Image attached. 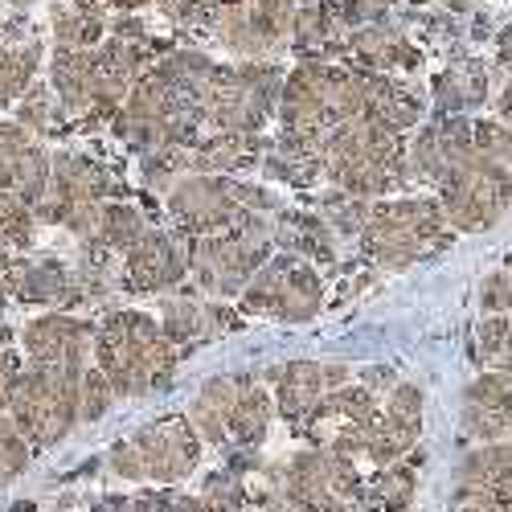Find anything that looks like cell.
I'll return each instance as SVG.
<instances>
[{"label": "cell", "instance_id": "cell-2", "mask_svg": "<svg viewBox=\"0 0 512 512\" xmlns=\"http://www.w3.org/2000/svg\"><path fill=\"white\" fill-rule=\"evenodd\" d=\"M324 177L357 201H381L410 181V144L369 119H349L328 136Z\"/></svg>", "mask_w": 512, "mask_h": 512}, {"label": "cell", "instance_id": "cell-30", "mask_svg": "<svg viewBox=\"0 0 512 512\" xmlns=\"http://www.w3.org/2000/svg\"><path fill=\"white\" fill-rule=\"evenodd\" d=\"M488 91H492V74L476 58L447 66L443 74H435V87H431L435 107L443 115H467L472 107H484L488 103Z\"/></svg>", "mask_w": 512, "mask_h": 512}, {"label": "cell", "instance_id": "cell-38", "mask_svg": "<svg viewBox=\"0 0 512 512\" xmlns=\"http://www.w3.org/2000/svg\"><path fill=\"white\" fill-rule=\"evenodd\" d=\"M78 402H82V422L103 418V414L111 410V402H115V390L107 386V377H103L95 365L78 377Z\"/></svg>", "mask_w": 512, "mask_h": 512}, {"label": "cell", "instance_id": "cell-22", "mask_svg": "<svg viewBox=\"0 0 512 512\" xmlns=\"http://www.w3.org/2000/svg\"><path fill=\"white\" fill-rule=\"evenodd\" d=\"M459 426L476 447L480 443H504V435H512V377L480 373L472 386L463 390Z\"/></svg>", "mask_w": 512, "mask_h": 512}, {"label": "cell", "instance_id": "cell-46", "mask_svg": "<svg viewBox=\"0 0 512 512\" xmlns=\"http://www.w3.org/2000/svg\"><path fill=\"white\" fill-rule=\"evenodd\" d=\"M107 9H119V13H136V9H144V5H152V0H103Z\"/></svg>", "mask_w": 512, "mask_h": 512}, {"label": "cell", "instance_id": "cell-19", "mask_svg": "<svg viewBox=\"0 0 512 512\" xmlns=\"http://www.w3.org/2000/svg\"><path fill=\"white\" fill-rule=\"evenodd\" d=\"M54 156L21 123H0V189L21 197L25 205H41L50 193Z\"/></svg>", "mask_w": 512, "mask_h": 512}, {"label": "cell", "instance_id": "cell-44", "mask_svg": "<svg viewBox=\"0 0 512 512\" xmlns=\"http://www.w3.org/2000/svg\"><path fill=\"white\" fill-rule=\"evenodd\" d=\"M496 62H500V70L512 74V25H504L496 37Z\"/></svg>", "mask_w": 512, "mask_h": 512}, {"label": "cell", "instance_id": "cell-42", "mask_svg": "<svg viewBox=\"0 0 512 512\" xmlns=\"http://www.w3.org/2000/svg\"><path fill=\"white\" fill-rule=\"evenodd\" d=\"M451 512H512V504L476 492H451Z\"/></svg>", "mask_w": 512, "mask_h": 512}, {"label": "cell", "instance_id": "cell-7", "mask_svg": "<svg viewBox=\"0 0 512 512\" xmlns=\"http://www.w3.org/2000/svg\"><path fill=\"white\" fill-rule=\"evenodd\" d=\"M275 218H250L226 234L185 238L189 242V275L213 300H234L250 287L271 259L275 246Z\"/></svg>", "mask_w": 512, "mask_h": 512}, {"label": "cell", "instance_id": "cell-24", "mask_svg": "<svg viewBox=\"0 0 512 512\" xmlns=\"http://www.w3.org/2000/svg\"><path fill=\"white\" fill-rule=\"evenodd\" d=\"M50 29L54 54H91L107 41L111 17L103 0H58L50 9Z\"/></svg>", "mask_w": 512, "mask_h": 512}, {"label": "cell", "instance_id": "cell-9", "mask_svg": "<svg viewBox=\"0 0 512 512\" xmlns=\"http://www.w3.org/2000/svg\"><path fill=\"white\" fill-rule=\"evenodd\" d=\"M107 201H115V177L107 168L82 152H58L50 168V193L33 213L50 226H66L87 242Z\"/></svg>", "mask_w": 512, "mask_h": 512}, {"label": "cell", "instance_id": "cell-27", "mask_svg": "<svg viewBox=\"0 0 512 512\" xmlns=\"http://www.w3.org/2000/svg\"><path fill=\"white\" fill-rule=\"evenodd\" d=\"M455 492H476L512 504V443H480L455 467Z\"/></svg>", "mask_w": 512, "mask_h": 512}, {"label": "cell", "instance_id": "cell-4", "mask_svg": "<svg viewBox=\"0 0 512 512\" xmlns=\"http://www.w3.org/2000/svg\"><path fill=\"white\" fill-rule=\"evenodd\" d=\"M279 201L242 177H205L189 173L168 189V218L177 222L181 238L226 234L250 218H275Z\"/></svg>", "mask_w": 512, "mask_h": 512}, {"label": "cell", "instance_id": "cell-25", "mask_svg": "<svg viewBox=\"0 0 512 512\" xmlns=\"http://www.w3.org/2000/svg\"><path fill=\"white\" fill-rule=\"evenodd\" d=\"M41 70V41L25 29L21 17L0 25V103L25 99L33 91V78Z\"/></svg>", "mask_w": 512, "mask_h": 512}, {"label": "cell", "instance_id": "cell-32", "mask_svg": "<svg viewBox=\"0 0 512 512\" xmlns=\"http://www.w3.org/2000/svg\"><path fill=\"white\" fill-rule=\"evenodd\" d=\"M414 492H418V467L414 463H390L377 467L365 480V508L369 512H406L414 508Z\"/></svg>", "mask_w": 512, "mask_h": 512}, {"label": "cell", "instance_id": "cell-20", "mask_svg": "<svg viewBox=\"0 0 512 512\" xmlns=\"http://www.w3.org/2000/svg\"><path fill=\"white\" fill-rule=\"evenodd\" d=\"M353 373L349 365H324V361H291V365H279L271 369V398H275V410L300 426L320 398H328L332 390L349 386Z\"/></svg>", "mask_w": 512, "mask_h": 512}, {"label": "cell", "instance_id": "cell-14", "mask_svg": "<svg viewBox=\"0 0 512 512\" xmlns=\"http://www.w3.org/2000/svg\"><path fill=\"white\" fill-rule=\"evenodd\" d=\"M95 320H82L70 312H41L21 328V349L29 369L50 373H87L95 365Z\"/></svg>", "mask_w": 512, "mask_h": 512}, {"label": "cell", "instance_id": "cell-49", "mask_svg": "<svg viewBox=\"0 0 512 512\" xmlns=\"http://www.w3.org/2000/svg\"><path fill=\"white\" fill-rule=\"evenodd\" d=\"M406 512H418V508H406Z\"/></svg>", "mask_w": 512, "mask_h": 512}, {"label": "cell", "instance_id": "cell-41", "mask_svg": "<svg viewBox=\"0 0 512 512\" xmlns=\"http://www.w3.org/2000/svg\"><path fill=\"white\" fill-rule=\"evenodd\" d=\"M21 377H25L21 357H17L13 349L0 345V414H9V402H13L17 386H21Z\"/></svg>", "mask_w": 512, "mask_h": 512}, {"label": "cell", "instance_id": "cell-17", "mask_svg": "<svg viewBox=\"0 0 512 512\" xmlns=\"http://www.w3.org/2000/svg\"><path fill=\"white\" fill-rule=\"evenodd\" d=\"M422 414H426L422 390L410 386V381H398V386L381 398V414H377V426H373V439H369L365 459L373 467L402 463L418 447V439H422Z\"/></svg>", "mask_w": 512, "mask_h": 512}, {"label": "cell", "instance_id": "cell-40", "mask_svg": "<svg viewBox=\"0 0 512 512\" xmlns=\"http://www.w3.org/2000/svg\"><path fill=\"white\" fill-rule=\"evenodd\" d=\"M480 308H484L488 316H512V275H508L504 267L484 279V287H480Z\"/></svg>", "mask_w": 512, "mask_h": 512}, {"label": "cell", "instance_id": "cell-34", "mask_svg": "<svg viewBox=\"0 0 512 512\" xmlns=\"http://www.w3.org/2000/svg\"><path fill=\"white\" fill-rule=\"evenodd\" d=\"M33 226H37L33 205L0 189V250H25L33 242Z\"/></svg>", "mask_w": 512, "mask_h": 512}, {"label": "cell", "instance_id": "cell-37", "mask_svg": "<svg viewBox=\"0 0 512 512\" xmlns=\"http://www.w3.org/2000/svg\"><path fill=\"white\" fill-rule=\"evenodd\" d=\"M50 95H54V91H46V87H33V91L21 99V107H17V123L25 127V132H33V136H41V132H54V127H58V115L66 119L62 103H54Z\"/></svg>", "mask_w": 512, "mask_h": 512}, {"label": "cell", "instance_id": "cell-10", "mask_svg": "<svg viewBox=\"0 0 512 512\" xmlns=\"http://www.w3.org/2000/svg\"><path fill=\"white\" fill-rule=\"evenodd\" d=\"M238 304L246 316H263L279 324H308L324 308V279L308 259L279 250L250 279V287L238 295Z\"/></svg>", "mask_w": 512, "mask_h": 512}, {"label": "cell", "instance_id": "cell-6", "mask_svg": "<svg viewBox=\"0 0 512 512\" xmlns=\"http://www.w3.org/2000/svg\"><path fill=\"white\" fill-rule=\"evenodd\" d=\"M201 447L205 443L193 431V422L185 414H168V418H156V422L140 426L136 435L111 443L107 467H111V476H119V480L173 488V484H181V480H189L197 472Z\"/></svg>", "mask_w": 512, "mask_h": 512}, {"label": "cell", "instance_id": "cell-48", "mask_svg": "<svg viewBox=\"0 0 512 512\" xmlns=\"http://www.w3.org/2000/svg\"><path fill=\"white\" fill-rule=\"evenodd\" d=\"M58 512H74V508H58Z\"/></svg>", "mask_w": 512, "mask_h": 512}, {"label": "cell", "instance_id": "cell-33", "mask_svg": "<svg viewBox=\"0 0 512 512\" xmlns=\"http://www.w3.org/2000/svg\"><path fill=\"white\" fill-rule=\"evenodd\" d=\"M476 361L484 373L512 377V316H484L476 328Z\"/></svg>", "mask_w": 512, "mask_h": 512}, {"label": "cell", "instance_id": "cell-5", "mask_svg": "<svg viewBox=\"0 0 512 512\" xmlns=\"http://www.w3.org/2000/svg\"><path fill=\"white\" fill-rule=\"evenodd\" d=\"M283 66L275 62H242V66H218L205 87L201 115L205 132L218 136H263L279 99H283Z\"/></svg>", "mask_w": 512, "mask_h": 512}, {"label": "cell", "instance_id": "cell-13", "mask_svg": "<svg viewBox=\"0 0 512 512\" xmlns=\"http://www.w3.org/2000/svg\"><path fill=\"white\" fill-rule=\"evenodd\" d=\"M377 414H381L377 390H369L365 381H349V386H340L328 398H320L316 410L295 426V431L320 451L345 455V459H365Z\"/></svg>", "mask_w": 512, "mask_h": 512}, {"label": "cell", "instance_id": "cell-45", "mask_svg": "<svg viewBox=\"0 0 512 512\" xmlns=\"http://www.w3.org/2000/svg\"><path fill=\"white\" fill-rule=\"evenodd\" d=\"M496 111H500V123H508L512 127V82L500 91V99H496Z\"/></svg>", "mask_w": 512, "mask_h": 512}, {"label": "cell", "instance_id": "cell-12", "mask_svg": "<svg viewBox=\"0 0 512 512\" xmlns=\"http://www.w3.org/2000/svg\"><path fill=\"white\" fill-rule=\"evenodd\" d=\"M439 205L455 234L492 230L512 205V168L488 156H472L439 185Z\"/></svg>", "mask_w": 512, "mask_h": 512}, {"label": "cell", "instance_id": "cell-15", "mask_svg": "<svg viewBox=\"0 0 512 512\" xmlns=\"http://www.w3.org/2000/svg\"><path fill=\"white\" fill-rule=\"evenodd\" d=\"M189 279V242L148 226L144 238L119 259V287L132 295H160Z\"/></svg>", "mask_w": 512, "mask_h": 512}, {"label": "cell", "instance_id": "cell-39", "mask_svg": "<svg viewBox=\"0 0 512 512\" xmlns=\"http://www.w3.org/2000/svg\"><path fill=\"white\" fill-rule=\"evenodd\" d=\"M340 17H345L349 29H365V25H381L390 17L394 0H336Z\"/></svg>", "mask_w": 512, "mask_h": 512}, {"label": "cell", "instance_id": "cell-43", "mask_svg": "<svg viewBox=\"0 0 512 512\" xmlns=\"http://www.w3.org/2000/svg\"><path fill=\"white\" fill-rule=\"evenodd\" d=\"M250 512H304V508L291 504L283 492H267V496H259V508H250Z\"/></svg>", "mask_w": 512, "mask_h": 512}, {"label": "cell", "instance_id": "cell-21", "mask_svg": "<svg viewBox=\"0 0 512 512\" xmlns=\"http://www.w3.org/2000/svg\"><path fill=\"white\" fill-rule=\"evenodd\" d=\"M353 119H369V123L390 127V132L402 136L422 119V95L394 74L353 70Z\"/></svg>", "mask_w": 512, "mask_h": 512}, {"label": "cell", "instance_id": "cell-11", "mask_svg": "<svg viewBox=\"0 0 512 512\" xmlns=\"http://www.w3.org/2000/svg\"><path fill=\"white\" fill-rule=\"evenodd\" d=\"M82 377V373H78ZM78 377L70 373H50V369H25L21 386L9 402V418L33 451L58 447L74 426L82 422V402H78Z\"/></svg>", "mask_w": 512, "mask_h": 512}, {"label": "cell", "instance_id": "cell-35", "mask_svg": "<svg viewBox=\"0 0 512 512\" xmlns=\"http://www.w3.org/2000/svg\"><path fill=\"white\" fill-rule=\"evenodd\" d=\"M197 504H201V512H250L246 508L250 496H246V488H242V480L234 472H213L201 484Z\"/></svg>", "mask_w": 512, "mask_h": 512}, {"label": "cell", "instance_id": "cell-36", "mask_svg": "<svg viewBox=\"0 0 512 512\" xmlns=\"http://www.w3.org/2000/svg\"><path fill=\"white\" fill-rule=\"evenodd\" d=\"M29 459H33V447L17 431V422L9 414H0V488H9L17 476H25Z\"/></svg>", "mask_w": 512, "mask_h": 512}, {"label": "cell", "instance_id": "cell-29", "mask_svg": "<svg viewBox=\"0 0 512 512\" xmlns=\"http://www.w3.org/2000/svg\"><path fill=\"white\" fill-rule=\"evenodd\" d=\"M226 324H230L226 308L201 304V300H168L164 312H160V328H164L168 345H173L177 353L197 349L201 340H209L213 332H222Z\"/></svg>", "mask_w": 512, "mask_h": 512}, {"label": "cell", "instance_id": "cell-50", "mask_svg": "<svg viewBox=\"0 0 512 512\" xmlns=\"http://www.w3.org/2000/svg\"><path fill=\"white\" fill-rule=\"evenodd\" d=\"M508 443H512V435H508Z\"/></svg>", "mask_w": 512, "mask_h": 512}, {"label": "cell", "instance_id": "cell-16", "mask_svg": "<svg viewBox=\"0 0 512 512\" xmlns=\"http://www.w3.org/2000/svg\"><path fill=\"white\" fill-rule=\"evenodd\" d=\"M476 152V119L467 115H443L426 123L418 140L410 144V177L422 185H443L459 164H467Z\"/></svg>", "mask_w": 512, "mask_h": 512}, {"label": "cell", "instance_id": "cell-28", "mask_svg": "<svg viewBox=\"0 0 512 512\" xmlns=\"http://www.w3.org/2000/svg\"><path fill=\"white\" fill-rule=\"evenodd\" d=\"M275 242L287 254H300L312 267L316 263H336V238L332 226L320 218V213H300V209H279L275 213Z\"/></svg>", "mask_w": 512, "mask_h": 512}, {"label": "cell", "instance_id": "cell-1", "mask_svg": "<svg viewBox=\"0 0 512 512\" xmlns=\"http://www.w3.org/2000/svg\"><path fill=\"white\" fill-rule=\"evenodd\" d=\"M181 353L168 345L156 316L119 308L95 328V369L107 377L115 398H148L173 386Z\"/></svg>", "mask_w": 512, "mask_h": 512}, {"label": "cell", "instance_id": "cell-18", "mask_svg": "<svg viewBox=\"0 0 512 512\" xmlns=\"http://www.w3.org/2000/svg\"><path fill=\"white\" fill-rule=\"evenodd\" d=\"M0 287L25 304H50L54 312H70L74 304H87L78 271H66L54 259H5L0 254Z\"/></svg>", "mask_w": 512, "mask_h": 512}, {"label": "cell", "instance_id": "cell-31", "mask_svg": "<svg viewBox=\"0 0 512 512\" xmlns=\"http://www.w3.org/2000/svg\"><path fill=\"white\" fill-rule=\"evenodd\" d=\"M144 230H148V222H144V213L136 205L107 201L99 209V218H95L91 238L82 242V246H87V250H103V254H111V259H123V254L144 238Z\"/></svg>", "mask_w": 512, "mask_h": 512}, {"label": "cell", "instance_id": "cell-47", "mask_svg": "<svg viewBox=\"0 0 512 512\" xmlns=\"http://www.w3.org/2000/svg\"><path fill=\"white\" fill-rule=\"evenodd\" d=\"M504 271H508V275H512V259H508V263H504Z\"/></svg>", "mask_w": 512, "mask_h": 512}, {"label": "cell", "instance_id": "cell-23", "mask_svg": "<svg viewBox=\"0 0 512 512\" xmlns=\"http://www.w3.org/2000/svg\"><path fill=\"white\" fill-rule=\"evenodd\" d=\"M345 62L353 70H373V74H402V70H414L422 62V54L410 46V41L390 29L386 21L381 25H365V29H353L349 41H345Z\"/></svg>", "mask_w": 512, "mask_h": 512}, {"label": "cell", "instance_id": "cell-51", "mask_svg": "<svg viewBox=\"0 0 512 512\" xmlns=\"http://www.w3.org/2000/svg\"><path fill=\"white\" fill-rule=\"evenodd\" d=\"M0 25H5V21H0Z\"/></svg>", "mask_w": 512, "mask_h": 512}, {"label": "cell", "instance_id": "cell-8", "mask_svg": "<svg viewBox=\"0 0 512 512\" xmlns=\"http://www.w3.org/2000/svg\"><path fill=\"white\" fill-rule=\"evenodd\" d=\"M275 492H283L304 512H369L365 508V476L357 472V459L332 455L320 447L295 451L279 467Z\"/></svg>", "mask_w": 512, "mask_h": 512}, {"label": "cell", "instance_id": "cell-3", "mask_svg": "<svg viewBox=\"0 0 512 512\" xmlns=\"http://www.w3.org/2000/svg\"><path fill=\"white\" fill-rule=\"evenodd\" d=\"M451 226L443 218L439 197H394L369 205L361 230V254L381 271H406L439 254L451 242Z\"/></svg>", "mask_w": 512, "mask_h": 512}, {"label": "cell", "instance_id": "cell-26", "mask_svg": "<svg viewBox=\"0 0 512 512\" xmlns=\"http://www.w3.org/2000/svg\"><path fill=\"white\" fill-rule=\"evenodd\" d=\"M242 377L246 373H218L193 394L185 418L193 422L201 443H213V447L230 443V418H234V406H238V394H242Z\"/></svg>", "mask_w": 512, "mask_h": 512}]
</instances>
